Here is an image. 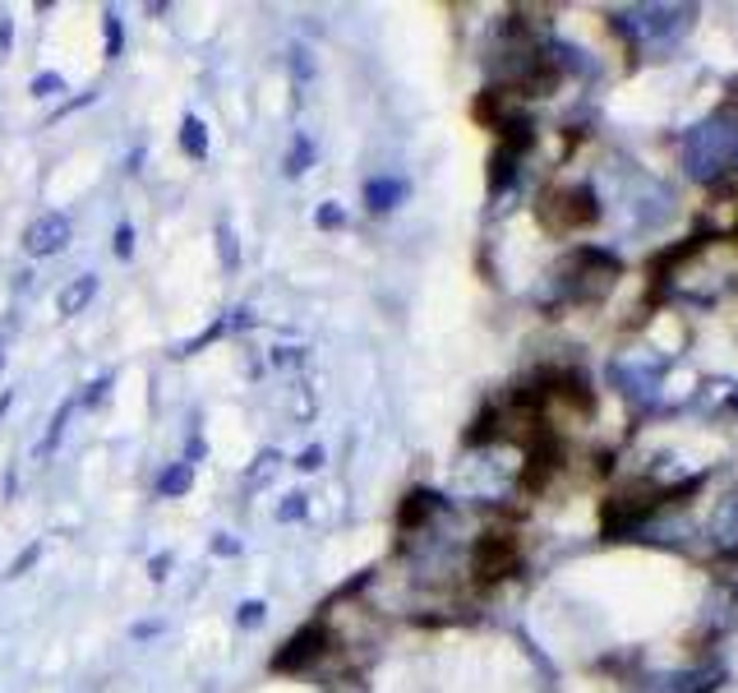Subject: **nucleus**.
<instances>
[{
  "mask_svg": "<svg viewBox=\"0 0 738 693\" xmlns=\"http://www.w3.org/2000/svg\"><path fill=\"white\" fill-rule=\"evenodd\" d=\"M683 162L697 181H720L725 171H738V125H729L725 116L697 125L683 139Z\"/></svg>",
  "mask_w": 738,
  "mask_h": 693,
  "instance_id": "1",
  "label": "nucleus"
},
{
  "mask_svg": "<svg viewBox=\"0 0 738 693\" xmlns=\"http://www.w3.org/2000/svg\"><path fill=\"white\" fill-rule=\"evenodd\" d=\"M563 282L577 301H600L619 282V260L604 250H577L563 269Z\"/></svg>",
  "mask_w": 738,
  "mask_h": 693,
  "instance_id": "2",
  "label": "nucleus"
},
{
  "mask_svg": "<svg viewBox=\"0 0 738 693\" xmlns=\"http://www.w3.org/2000/svg\"><path fill=\"white\" fill-rule=\"evenodd\" d=\"M595 213H600L595 209V195L587 186H563V190H549L540 199V218L554 231H577V227L595 222Z\"/></svg>",
  "mask_w": 738,
  "mask_h": 693,
  "instance_id": "3",
  "label": "nucleus"
},
{
  "mask_svg": "<svg viewBox=\"0 0 738 693\" xmlns=\"http://www.w3.org/2000/svg\"><path fill=\"white\" fill-rule=\"evenodd\" d=\"M693 23V10L688 6H646V10H632V14H623V29L628 33H637V38H651V42H661V38H678L683 29Z\"/></svg>",
  "mask_w": 738,
  "mask_h": 693,
  "instance_id": "4",
  "label": "nucleus"
},
{
  "mask_svg": "<svg viewBox=\"0 0 738 693\" xmlns=\"http://www.w3.org/2000/svg\"><path fill=\"white\" fill-rule=\"evenodd\" d=\"M471 569H476L481 582H498V578H508L517 569V542L504 532H489L476 542V550H471Z\"/></svg>",
  "mask_w": 738,
  "mask_h": 693,
  "instance_id": "5",
  "label": "nucleus"
},
{
  "mask_svg": "<svg viewBox=\"0 0 738 693\" xmlns=\"http://www.w3.org/2000/svg\"><path fill=\"white\" fill-rule=\"evenodd\" d=\"M65 241H70V218L65 213H46L23 231V250H29L33 260H46V254L65 250Z\"/></svg>",
  "mask_w": 738,
  "mask_h": 693,
  "instance_id": "6",
  "label": "nucleus"
},
{
  "mask_svg": "<svg viewBox=\"0 0 738 693\" xmlns=\"http://www.w3.org/2000/svg\"><path fill=\"white\" fill-rule=\"evenodd\" d=\"M324 643H328V633L319 629V624H309L305 633H296L292 643H286L282 652H277V671H305V665L314 661V657H324Z\"/></svg>",
  "mask_w": 738,
  "mask_h": 693,
  "instance_id": "7",
  "label": "nucleus"
},
{
  "mask_svg": "<svg viewBox=\"0 0 738 693\" xmlns=\"http://www.w3.org/2000/svg\"><path fill=\"white\" fill-rule=\"evenodd\" d=\"M97 296V277L93 273H78V277H70L65 287H61V296H56V311L65 315V319H74V315H84L88 311V301Z\"/></svg>",
  "mask_w": 738,
  "mask_h": 693,
  "instance_id": "8",
  "label": "nucleus"
},
{
  "mask_svg": "<svg viewBox=\"0 0 738 693\" xmlns=\"http://www.w3.org/2000/svg\"><path fill=\"white\" fill-rule=\"evenodd\" d=\"M716 680H725V671H683V675H670L661 693H710Z\"/></svg>",
  "mask_w": 738,
  "mask_h": 693,
  "instance_id": "9",
  "label": "nucleus"
},
{
  "mask_svg": "<svg viewBox=\"0 0 738 693\" xmlns=\"http://www.w3.org/2000/svg\"><path fill=\"white\" fill-rule=\"evenodd\" d=\"M710 532H716V542H720L725 550H738V491L720 504V513H716V523H710Z\"/></svg>",
  "mask_w": 738,
  "mask_h": 693,
  "instance_id": "10",
  "label": "nucleus"
},
{
  "mask_svg": "<svg viewBox=\"0 0 738 693\" xmlns=\"http://www.w3.org/2000/svg\"><path fill=\"white\" fill-rule=\"evenodd\" d=\"M398 199H402V181H369V186H365V203H369L375 213L398 209Z\"/></svg>",
  "mask_w": 738,
  "mask_h": 693,
  "instance_id": "11",
  "label": "nucleus"
},
{
  "mask_svg": "<svg viewBox=\"0 0 738 693\" xmlns=\"http://www.w3.org/2000/svg\"><path fill=\"white\" fill-rule=\"evenodd\" d=\"M277 462H282L277 453H263V458L254 462V468H250V476H245V491H259V485H263V481H268V476L277 472Z\"/></svg>",
  "mask_w": 738,
  "mask_h": 693,
  "instance_id": "12",
  "label": "nucleus"
},
{
  "mask_svg": "<svg viewBox=\"0 0 738 693\" xmlns=\"http://www.w3.org/2000/svg\"><path fill=\"white\" fill-rule=\"evenodd\" d=\"M157 491H162V495H184V491H190V468L180 462L176 472H167V476H162V485H157Z\"/></svg>",
  "mask_w": 738,
  "mask_h": 693,
  "instance_id": "13",
  "label": "nucleus"
},
{
  "mask_svg": "<svg viewBox=\"0 0 738 693\" xmlns=\"http://www.w3.org/2000/svg\"><path fill=\"white\" fill-rule=\"evenodd\" d=\"M235 620H241V629H254V624H263V606H259V601L241 606V615H235Z\"/></svg>",
  "mask_w": 738,
  "mask_h": 693,
  "instance_id": "14",
  "label": "nucleus"
},
{
  "mask_svg": "<svg viewBox=\"0 0 738 693\" xmlns=\"http://www.w3.org/2000/svg\"><path fill=\"white\" fill-rule=\"evenodd\" d=\"M184 148H190L194 158L203 153V135H199V120H184Z\"/></svg>",
  "mask_w": 738,
  "mask_h": 693,
  "instance_id": "15",
  "label": "nucleus"
},
{
  "mask_svg": "<svg viewBox=\"0 0 738 693\" xmlns=\"http://www.w3.org/2000/svg\"><path fill=\"white\" fill-rule=\"evenodd\" d=\"M319 462H324V453H319V449H309V453L301 458V468H305V472H314V468H319Z\"/></svg>",
  "mask_w": 738,
  "mask_h": 693,
  "instance_id": "16",
  "label": "nucleus"
}]
</instances>
